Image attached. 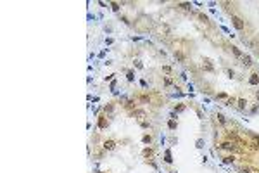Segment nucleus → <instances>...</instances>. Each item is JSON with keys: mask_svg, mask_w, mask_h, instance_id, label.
<instances>
[{"mask_svg": "<svg viewBox=\"0 0 259 173\" xmlns=\"http://www.w3.org/2000/svg\"><path fill=\"white\" fill-rule=\"evenodd\" d=\"M238 107H240V109H245V107H247V100L238 99Z\"/></svg>", "mask_w": 259, "mask_h": 173, "instance_id": "10", "label": "nucleus"}, {"mask_svg": "<svg viewBox=\"0 0 259 173\" xmlns=\"http://www.w3.org/2000/svg\"><path fill=\"white\" fill-rule=\"evenodd\" d=\"M256 99H257V100H259V90H257V93H256Z\"/></svg>", "mask_w": 259, "mask_h": 173, "instance_id": "29", "label": "nucleus"}, {"mask_svg": "<svg viewBox=\"0 0 259 173\" xmlns=\"http://www.w3.org/2000/svg\"><path fill=\"white\" fill-rule=\"evenodd\" d=\"M107 125H109L107 116H99V128H106Z\"/></svg>", "mask_w": 259, "mask_h": 173, "instance_id": "4", "label": "nucleus"}, {"mask_svg": "<svg viewBox=\"0 0 259 173\" xmlns=\"http://www.w3.org/2000/svg\"><path fill=\"white\" fill-rule=\"evenodd\" d=\"M216 119L219 121L221 125H225V123H226V119H225V116H223V114H218V116H216Z\"/></svg>", "mask_w": 259, "mask_h": 173, "instance_id": "13", "label": "nucleus"}, {"mask_svg": "<svg viewBox=\"0 0 259 173\" xmlns=\"http://www.w3.org/2000/svg\"><path fill=\"white\" fill-rule=\"evenodd\" d=\"M126 78L130 81H133V78H135V75H133V71H128V75H126Z\"/></svg>", "mask_w": 259, "mask_h": 173, "instance_id": "19", "label": "nucleus"}, {"mask_svg": "<svg viewBox=\"0 0 259 173\" xmlns=\"http://www.w3.org/2000/svg\"><path fill=\"white\" fill-rule=\"evenodd\" d=\"M249 81H250V85H257L259 83V75L257 73H252L250 78H249Z\"/></svg>", "mask_w": 259, "mask_h": 173, "instance_id": "6", "label": "nucleus"}, {"mask_svg": "<svg viewBox=\"0 0 259 173\" xmlns=\"http://www.w3.org/2000/svg\"><path fill=\"white\" fill-rule=\"evenodd\" d=\"M135 66H137V68H140V69H142V62H140V61H135Z\"/></svg>", "mask_w": 259, "mask_h": 173, "instance_id": "26", "label": "nucleus"}, {"mask_svg": "<svg viewBox=\"0 0 259 173\" xmlns=\"http://www.w3.org/2000/svg\"><path fill=\"white\" fill-rule=\"evenodd\" d=\"M164 161H166V163H171V161H173V159H171V154H169V152H166V159H164Z\"/></svg>", "mask_w": 259, "mask_h": 173, "instance_id": "22", "label": "nucleus"}, {"mask_svg": "<svg viewBox=\"0 0 259 173\" xmlns=\"http://www.w3.org/2000/svg\"><path fill=\"white\" fill-rule=\"evenodd\" d=\"M174 59H178V61L183 62V61H185V55H183L181 52H178V50H176V52H174Z\"/></svg>", "mask_w": 259, "mask_h": 173, "instance_id": "8", "label": "nucleus"}, {"mask_svg": "<svg viewBox=\"0 0 259 173\" xmlns=\"http://www.w3.org/2000/svg\"><path fill=\"white\" fill-rule=\"evenodd\" d=\"M235 147H237V146H233V144H230V142H225L223 146H221V149H232V151H233Z\"/></svg>", "mask_w": 259, "mask_h": 173, "instance_id": "9", "label": "nucleus"}, {"mask_svg": "<svg viewBox=\"0 0 259 173\" xmlns=\"http://www.w3.org/2000/svg\"><path fill=\"white\" fill-rule=\"evenodd\" d=\"M201 21H204V23H207V17L204 16V14H201Z\"/></svg>", "mask_w": 259, "mask_h": 173, "instance_id": "28", "label": "nucleus"}, {"mask_svg": "<svg viewBox=\"0 0 259 173\" xmlns=\"http://www.w3.org/2000/svg\"><path fill=\"white\" fill-rule=\"evenodd\" d=\"M164 81H166V85H171V83H173V80H171L169 76H166V78H164Z\"/></svg>", "mask_w": 259, "mask_h": 173, "instance_id": "23", "label": "nucleus"}, {"mask_svg": "<svg viewBox=\"0 0 259 173\" xmlns=\"http://www.w3.org/2000/svg\"><path fill=\"white\" fill-rule=\"evenodd\" d=\"M162 71H164V73H169V71H171V68H169V66H164V68H162Z\"/></svg>", "mask_w": 259, "mask_h": 173, "instance_id": "25", "label": "nucleus"}, {"mask_svg": "<svg viewBox=\"0 0 259 173\" xmlns=\"http://www.w3.org/2000/svg\"><path fill=\"white\" fill-rule=\"evenodd\" d=\"M242 64H245V66H250V64H252L250 57H249V55H243V57H242Z\"/></svg>", "mask_w": 259, "mask_h": 173, "instance_id": "7", "label": "nucleus"}, {"mask_svg": "<svg viewBox=\"0 0 259 173\" xmlns=\"http://www.w3.org/2000/svg\"><path fill=\"white\" fill-rule=\"evenodd\" d=\"M112 109H114V106H112V104H107L106 107H104V111H106V113H112Z\"/></svg>", "mask_w": 259, "mask_h": 173, "instance_id": "15", "label": "nucleus"}, {"mask_svg": "<svg viewBox=\"0 0 259 173\" xmlns=\"http://www.w3.org/2000/svg\"><path fill=\"white\" fill-rule=\"evenodd\" d=\"M114 147H116V142L114 140H106V142H104V149H106V151H112Z\"/></svg>", "mask_w": 259, "mask_h": 173, "instance_id": "5", "label": "nucleus"}, {"mask_svg": "<svg viewBox=\"0 0 259 173\" xmlns=\"http://www.w3.org/2000/svg\"><path fill=\"white\" fill-rule=\"evenodd\" d=\"M218 99H226L228 100V95H226V93H218Z\"/></svg>", "mask_w": 259, "mask_h": 173, "instance_id": "24", "label": "nucleus"}, {"mask_svg": "<svg viewBox=\"0 0 259 173\" xmlns=\"http://www.w3.org/2000/svg\"><path fill=\"white\" fill-rule=\"evenodd\" d=\"M233 159H235V157H233V156H226V157H225V159H223V161H225L226 164H230V163H233Z\"/></svg>", "mask_w": 259, "mask_h": 173, "instance_id": "16", "label": "nucleus"}, {"mask_svg": "<svg viewBox=\"0 0 259 173\" xmlns=\"http://www.w3.org/2000/svg\"><path fill=\"white\" fill-rule=\"evenodd\" d=\"M174 111H176V113H181V111H185V106H183V104L176 106V107H174Z\"/></svg>", "mask_w": 259, "mask_h": 173, "instance_id": "17", "label": "nucleus"}, {"mask_svg": "<svg viewBox=\"0 0 259 173\" xmlns=\"http://www.w3.org/2000/svg\"><path fill=\"white\" fill-rule=\"evenodd\" d=\"M135 116H137L138 123L142 125L143 128H149V123H147V121H145V113H143V111H135Z\"/></svg>", "mask_w": 259, "mask_h": 173, "instance_id": "1", "label": "nucleus"}, {"mask_svg": "<svg viewBox=\"0 0 259 173\" xmlns=\"http://www.w3.org/2000/svg\"><path fill=\"white\" fill-rule=\"evenodd\" d=\"M180 7H181V9H187V11H188L192 5H190V4H180Z\"/></svg>", "mask_w": 259, "mask_h": 173, "instance_id": "21", "label": "nucleus"}, {"mask_svg": "<svg viewBox=\"0 0 259 173\" xmlns=\"http://www.w3.org/2000/svg\"><path fill=\"white\" fill-rule=\"evenodd\" d=\"M111 7H112V11H116V12L119 11V4H116V2H112V4H111Z\"/></svg>", "mask_w": 259, "mask_h": 173, "instance_id": "18", "label": "nucleus"}, {"mask_svg": "<svg viewBox=\"0 0 259 173\" xmlns=\"http://www.w3.org/2000/svg\"><path fill=\"white\" fill-rule=\"evenodd\" d=\"M142 140H143V144H150V142H152V137H150V135H143Z\"/></svg>", "mask_w": 259, "mask_h": 173, "instance_id": "14", "label": "nucleus"}, {"mask_svg": "<svg viewBox=\"0 0 259 173\" xmlns=\"http://www.w3.org/2000/svg\"><path fill=\"white\" fill-rule=\"evenodd\" d=\"M202 69H206V71H214V66L211 64L209 59H204V61H202Z\"/></svg>", "mask_w": 259, "mask_h": 173, "instance_id": "3", "label": "nucleus"}, {"mask_svg": "<svg viewBox=\"0 0 259 173\" xmlns=\"http://www.w3.org/2000/svg\"><path fill=\"white\" fill-rule=\"evenodd\" d=\"M197 147H204V142L202 140H197Z\"/></svg>", "mask_w": 259, "mask_h": 173, "instance_id": "27", "label": "nucleus"}, {"mask_svg": "<svg viewBox=\"0 0 259 173\" xmlns=\"http://www.w3.org/2000/svg\"><path fill=\"white\" fill-rule=\"evenodd\" d=\"M232 52H233L237 57H243V54H242V52H240V50L237 49V47H232Z\"/></svg>", "mask_w": 259, "mask_h": 173, "instance_id": "11", "label": "nucleus"}, {"mask_svg": "<svg viewBox=\"0 0 259 173\" xmlns=\"http://www.w3.org/2000/svg\"><path fill=\"white\" fill-rule=\"evenodd\" d=\"M143 156H152V149H145L143 151Z\"/></svg>", "mask_w": 259, "mask_h": 173, "instance_id": "20", "label": "nucleus"}, {"mask_svg": "<svg viewBox=\"0 0 259 173\" xmlns=\"http://www.w3.org/2000/svg\"><path fill=\"white\" fill-rule=\"evenodd\" d=\"M168 126H169V130H174V128L178 126V125H176V121H174V119H169V123H168Z\"/></svg>", "mask_w": 259, "mask_h": 173, "instance_id": "12", "label": "nucleus"}, {"mask_svg": "<svg viewBox=\"0 0 259 173\" xmlns=\"http://www.w3.org/2000/svg\"><path fill=\"white\" fill-rule=\"evenodd\" d=\"M232 21H233V26L237 28V30H243L245 28V24H243V21L238 17V16H232Z\"/></svg>", "mask_w": 259, "mask_h": 173, "instance_id": "2", "label": "nucleus"}]
</instances>
